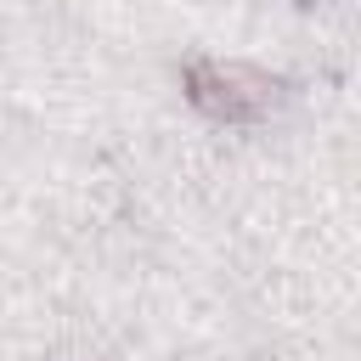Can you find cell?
<instances>
[{"label": "cell", "instance_id": "1", "mask_svg": "<svg viewBox=\"0 0 361 361\" xmlns=\"http://www.w3.org/2000/svg\"><path fill=\"white\" fill-rule=\"evenodd\" d=\"M276 79L265 68L248 62H220V56H197L186 62V102L220 124H254L276 107Z\"/></svg>", "mask_w": 361, "mask_h": 361}]
</instances>
